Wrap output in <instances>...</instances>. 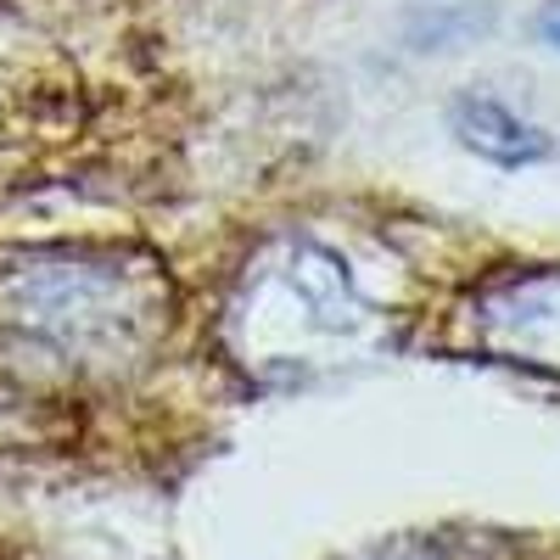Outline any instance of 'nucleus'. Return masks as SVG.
<instances>
[{"label":"nucleus","mask_w":560,"mask_h":560,"mask_svg":"<svg viewBox=\"0 0 560 560\" xmlns=\"http://www.w3.org/2000/svg\"><path fill=\"white\" fill-rule=\"evenodd\" d=\"M533 34H538V45H549V51L560 57V0H544V7L533 12Z\"/></svg>","instance_id":"obj_5"},{"label":"nucleus","mask_w":560,"mask_h":560,"mask_svg":"<svg viewBox=\"0 0 560 560\" xmlns=\"http://www.w3.org/2000/svg\"><path fill=\"white\" fill-rule=\"evenodd\" d=\"M370 560H448L443 549H387V555H370Z\"/></svg>","instance_id":"obj_6"},{"label":"nucleus","mask_w":560,"mask_h":560,"mask_svg":"<svg viewBox=\"0 0 560 560\" xmlns=\"http://www.w3.org/2000/svg\"><path fill=\"white\" fill-rule=\"evenodd\" d=\"M242 353L258 342V364H314V348H353L376 331V303L364 298L353 264L319 236H275L236 280L224 303Z\"/></svg>","instance_id":"obj_2"},{"label":"nucleus","mask_w":560,"mask_h":560,"mask_svg":"<svg viewBox=\"0 0 560 560\" xmlns=\"http://www.w3.org/2000/svg\"><path fill=\"white\" fill-rule=\"evenodd\" d=\"M443 118H448L454 147L471 152L488 168L522 174V168H538V163L560 158V135L533 124L527 113H516L504 96H493V90H459Z\"/></svg>","instance_id":"obj_4"},{"label":"nucleus","mask_w":560,"mask_h":560,"mask_svg":"<svg viewBox=\"0 0 560 560\" xmlns=\"http://www.w3.org/2000/svg\"><path fill=\"white\" fill-rule=\"evenodd\" d=\"M0 314L68 359H129L168 319V280L147 258L57 253L0 275Z\"/></svg>","instance_id":"obj_1"},{"label":"nucleus","mask_w":560,"mask_h":560,"mask_svg":"<svg viewBox=\"0 0 560 560\" xmlns=\"http://www.w3.org/2000/svg\"><path fill=\"white\" fill-rule=\"evenodd\" d=\"M465 319H471V337L504 364L560 382V264L493 275L465 303Z\"/></svg>","instance_id":"obj_3"}]
</instances>
